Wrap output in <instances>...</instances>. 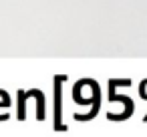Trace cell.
<instances>
[{"instance_id": "6da1fadb", "label": "cell", "mask_w": 147, "mask_h": 137, "mask_svg": "<svg viewBox=\"0 0 147 137\" xmlns=\"http://www.w3.org/2000/svg\"><path fill=\"white\" fill-rule=\"evenodd\" d=\"M67 81L65 75H57L55 77V131H67V125L61 119V99H63V83Z\"/></svg>"}, {"instance_id": "7a4b0ae2", "label": "cell", "mask_w": 147, "mask_h": 137, "mask_svg": "<svg viewBox=\"0 0 147 137\" xmlns=\"http://www.w3.org/2000/svg\"><path fill=\"white\" fill-rule=\"evenodd\" d=\"M109 101H121V103L125 105V109H127L129 115H133V111H135V103H133L129 97H125V95H117V93H115V79L109 81Z\"/></svg>"}, {"instance_id": "3957f363", "label": "cell", "mask_w": 147, "mask_h": 137, "mask_svg": "<svg viewBox=\"0 0 147 137\" xmlns=\"http://www.w3.org/2000/svg\"><path fill=\"white\" fill-rule=\"evenodd\" d=\"M30 95L36 99V119L42 121L45 119V95L38 89H30Z\"/></svg>"}, {"instance_id": "277c9868", "label": "cell", "mask_w": 147, "mask_h": 137, "mask_svg": "<svg viewBox=\"0 0 147 137\" xmlns=\"http://www.w3.org/2000/svg\"><path fill=\"white\" fill-rule=\"evenodd\" d=\"M26 99H28V93H26V91H18V93H16V109H18V119H20V121L24 119Z\"/></svg>"}, {"instance_id": "5b68a950", "label": "cell", "mask_w": 147, "mask_h": 137, "mask_svg": "<svg viewBox=\"0 0 147 137\" xmlns=\"http://www.w3.org/2000/svg\"><path fill=\"white\" fill-rule=\"evenodd\" d=\"M10 105V97L6 91H0V107H8Z\"/></svg>"}, {"instance_id": "8992f818", "label": "cell", "mask_w": 147, "mask_h": 137, "mask_svg": "<svg viewBox=\"0 0 147 137\" xmlns=\"http://www.w3.org/2000/svg\"><path fill=\"white\" fill-rule=\"evenodd\" d=\"M139 95H141L143 99H147V79L141 83V87H139Z\"/></svg>"}, {"instance_id": "52a82bcc", "label": "cell", "mask_w": 147, "mask_h": 137, "mask_svg": "<svg viewBox=\"0 0 147 137\" xmlns=\"http://www.w3.org/2000/svg\"><path fill=\"white\" fill-rule=\"evenodd\" d=\"M143 121H145V123H147V115H145V117H143Z\"/></svg>"}]
</instances>
